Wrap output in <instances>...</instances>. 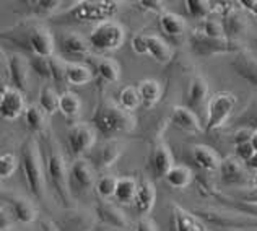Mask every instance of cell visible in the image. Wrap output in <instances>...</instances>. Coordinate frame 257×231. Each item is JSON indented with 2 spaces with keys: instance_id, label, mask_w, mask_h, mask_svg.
<instances>
[{
  "instance_id": "cell-1",
  "label": "cell",
  "mask_w": 257,
  "mask_h": 231,
  "mask_svg": "<svg viewBox=\"0 0 257 231\" xmlns=\"http://www.w3.org/2000/svg\"><path fill=\"white\" fill-rule=\"evenodd\" d=\"M91 122L96 132L107 140H114V137H117V135L132 132L137 126V119H135L134 112L122 109L119 103L116 104L109 99L99 101Z\"/></svg>"
},
{
  "instance_id": "cell-2",
  "label": "cell",
  "mask_w": 257,
  "mask_h": 231,
  "mask_svg": "<svg viewBox=\"0 0 257 231\" xmlns=\"http://www.w3.org/2000/svg\"><path fill=\"white\" fill-rule=\"evenodd\" d=\"M20 161L23 166V174L26 186H28L31 195L38 200H43L46 195V174L43 166L41 148L35 137H30L22 147Z\"/></svg>"
},
{
  "instance_id": "cell-3",
  "label": "cell",
  "mask_w": 257,
  "mask_h": 231,
  "mask_svg": "<svg viewBox=\"0 0 257 231\" xmlns=\"http://www.w3.org/2000/svg\"><path fill=\"white\" fill-rule=\"evenodd\" d=\"M46 173L56 192L57 199L64 207H72V189H70V166H67L64 153L57 144L49 145L46 161Z\"/></svg>"
},
{
  "instance_id": "cell-4",
  "label": "cell",
  "mask_w": 257,
  "mask_h": 231,
  "mask_svg": "<svg viewBox=\"0 0 257 231\" xmlns=\"http://www.w3.org/2000/svg\"><path fill=\"white\" fill-rule=\"evenodd\" d=\"M120 2L116 0H83L77 2L75 5L69 9L60 18L65 22L73 23H104L111 22V18L120 10Z\"/></svg>"
},
{
  "instance_id": "cell-5",
  "label": "cell",
  "mask_w": 257,
  "mask_h": 231,
  "mask_svg": "<svg viewBox=\"0 0 257 231\" xmlns=\"http://www.w3.org/2000/svg\"><path fill=\"white\" fill-rule=\"evenodd\" d=\"M189 47H191L192 54L199 57H213L221 56V54H239L242 52V47L238 41L231 39H215L205 36L200 30H195L189 35Z\"/></svg>"
},
{
  "instance_id": "cell-6",
  "label": "cell",
  "mask_w": 257,
  "mask_h": 231,
  "mask_svg": "<svg viewBox=\"0 0 257 231\" xmlns=\"http://www.w3.org/2000/svg\"><path fill=\"white\" fill-rule=\"evenodd\" d=\"M88 41L93 49L109 52V51H117L122 47L125 41V31L122 25L116 22H104L99 23L93 28V31L88 36Z\"/></svg>"
},
{
  "instance_id": "cell-7",
  "label": "cell",
  "mask_w": 257,
  "mask_h": 231,
  "mask_svg": "<svg viewBox=\"0 0 257 231\" xmlns=\"http://www.w3.org/2000/svg\"><path fill=\"white\" fill-rule=\"evenodd\" d=\"M236 96L229 91H218L208 99L207 104V124L205 131L213 132L216 129L223 127V124L228 121L231 112L236 107Z\"/></svg>"
},
{
  "instance_id": "cell-8",
  "label": "cell",
  "mask_w": 257,
  "mask_h": 231,
  "mask_svg": "<svg viewBox=\"0 0 257 231\" xmlns=\"http://www.w3.org/2000/svg\"><path fill=\"white\" fill-rule=\"evenodd\" d=\"M96 129L86 122H78L73 124L69 132H67V140H69V148L73 156L83 158L96 144Z\"/></svg>"
},
{
  "instance_id": "cell-9",
  "label": "cell",
  "mask_w": 257,
  "mask_h": 231,
  "mask_svg": "<svg viewBox=\"0 0 257 231\" xmlns=\"http://www.w3.org/2000/svg\"><path fill=\"white\" fill-rule=\"evenodd\" d=\"M173 166L174 156L170 148H168V145L161 140L155 142L152 145L150 155H148V168H150L152 174L158 179H165Z\"/></svg>"
},
{
  "instance_id": "cell-10",
  "label": "cell",
  "mask_w": 257,
  "mask_h": 231,
  "mask_svg": "<svg viewBox=\"0 0 257 231\" xmlns=\"http://www.w3.org/2000/svg\"><path fill=\"white\" fill-rule=\"evenodd\" d=\"M26 101L23 93L10 85L2 88V96H0V114L5 121H15L23 112H26Z\"/></svg>"
},
{
  "instance_id": "cell-11",
  "label": "cell",
  "mask_w": 257,
  "mask_h": 231,
  "mask_svg": "<svg viewBox=\"0 0 257 231\" xmlns=\"http://www.w3.org/2000/svg\"><path fill=\"white\" fill-rule=\"evenodd\" d=\"M9 77H10V86L17 88L20 91H26L30 86V73H31V65L30 59H26L23 54H12L9 57Z\"/></svg>"
},
{
  "instance_id": "cell-12",
  "label": "cell",
  "mask_w": 257,
  "mask_h": 231,
  "mask_svg": "<svg viewBox=\"0 0 257 231\" xmlns=\"http://www.w3.org/2000/svg\"><path fill=\"white\" fill-rule=\"evenodd\" d=\"M28 46L33 52V56L39 57H54V49H56V43H54L52 33L43 25H38L31 28L28 33Z\"/></svg>"
},
{
  "instance_id": "cell-13",
  "label": "cell",
  "mask_w": 257,
  "mask_h": 231,
  "mask_svg": "<svg viewBox=\"0 0 257 231\" xmlns=\"http://www.w3.org/2000/svg\"><path fill=\"white\" fill-rule=\"evenodd\" d=\"M96 171L93 165L85 158H77L70 165V189L77 187L78 191H90L96 184Z\"/></svg>"
},
{
  "instance_id": "cell-14",
  "label": "cell",
  "mask_w": 257,
  "mask_h": 231,
  "mask_svg": "<svg viewBox=\"0 0 257 231\" xmlns=\"http://www.w3.org/2000/svg\"><path fill=\"white\" fill-rule=\"evenodd\" d=\"M94 212H96L99 221L104 223L107 226H112L117 229L128 228V218L116 203H111L109 200H101L96 203V207H94Z\"/></svg>"
},
{
  "instance_id": "cell-15",
  "label": "cell",
  "mask_w": 257,
  "mask_h": 231,
  "mask_svg": "<svg viewBox=\"0 0 257 231\" xmlns=\"http://www.w3.org/2000/svg\"><path fill=\"white\" fill-rule=\"evenodd\" d=\"M155 202H157V189H155L153 182L147 178L140 179L137 194H135V199H134L135 212L144 218V216H147L153 210Z\"/></svg>"
},
{
  "instance_id": "cell-16",
  "label": "cell",
  "mask_w": 257,
  "mask_h": 231,
  "mask_svg": "<svg viewBox=\"0 0 257 231\" xmlns=\"http://www.w3.org/2000/svg\"><path fill=\"white\" fill-rule=\"evenodd\" d=\"M173 225L174 231H208L205 221L197 213L184 210L178 203H173Z\"/></svg>"
},
{
  "instance_id": "cell-17",
  "label": "cell",
  "mask_w": 257,
  "mask_h": 231,
  "mask_svg": "<svg viewBox=\"0 0 257 231\" xmlns=\"http://www.w3.org/2000/svg\"><path fill=\"white\" fill-rule=\"evenodd\" d=\"M231 69L238 77H241L249 85L257 86V56L246 52L236 54L231 60Z\"/></svg>"
},
{
  "instance_id": "cell-18",
  "label": "cell",
  "mask_w": 257,
  "mask_h": 231,
  "mask_svg": "<svg viewBox=\"0 0 257 231\" xmlns=\"http://www.w3.org/2000/svg\"><path fill=\"white\" fill-rule=\"evenodd\" d=\"M236 5L221 17L223 26H225V36L231 41H238L241 36H244L247 30V18L244 13L236 9Z\"/></svg>"
},
{
  "instance_id": "cell-19",
  "label": "cell",
  "mask_w": 257,
  "mask_h": 231,
  "mask_svg": "<svg viewBox=\"0 0 257 231\" xmlns=\"http://www.w3.org/2000/svg\"><path fill=\"white\" fill-rule=\"evenodd\" d=\"M200 215L199 216H204L207 221L210 223H215V225L218 226H238V228H242V226H251V225H257V218L254 216H244V215H231V213H221V212H210V210H207V212H199Z\"/></svg>"
},
{
  "instance_id": "cell-20",
  "label": "cell",
  "mask_w": 257,
  "mask_h": 231,
  "mask_svg": "<svg viewBox=\"0 0 257 231\" xmlns=\"http://www.w3.org/2000/svg\"><path fill=\"white\" fill-rule=\"evenodd\" d=\"M171 122L182 132L199 134L202 132V122L192 109L186 106H176L171 114Z\"/></svg>"
},
{
  "instance_id": "cell-21",
  "label": "cell",
  "mask_w": 257,
  "mask_h": 231,
  "mask_svg": "<svg viewBox=\"0 0 257 231\" xmlns=\"http://www.w3.org/2000/svg\"><path fill=\"white\" fill-rule=\"evenodd\" d=\"M9 210L12 218L22 223V225H31L33 221L36 220L38 212L36 207L28 199H23V197H10L9 200Z\"/></svg>"
},
{
  "instance_id": "cell-22",
  "label": "cell",
  "mask_w": 257,
  "mask_h": 231,
  "mask_svg": "<svg viewBox=\"0 0 257 231\" xmlns=\"http://www.w3.org/2000/svg\"><path fill=\"white\" fill-rule=\"evenodd\" d=\"M220 174L221 181L228 186H239L246 182V171L236 156H228L221 161Z\"/></svg>"
},
{
  "instance_id": "cell-23",
  "label": "cell",
  "mask_w": 257,
  "mask_h": 231,
  "mask_svg": "<svg viewBox=\"0 0 257 231\" xmlns=\"http://www.w3.org/2000/svg\"><path fill=\"white\" fill-rule=\"evenodd\" d=\"M192 160L195 161L200 169L208 173H213V171H220V166H221V158L218 156L213 148L207 147V145H194L192 147Z\"/></svg>"
},
{
  "instance_id": "cell-24",
  "label": "cell",
  "mask_w": 257,
  "mask_h": 231,
  "mask_svg": "<svg viewBox=\"0 0 257 231\" xmlns=\"http://www.w3.org/2000/svg\"><path fill=\"white\" fill-rule=\"evenodd\" d=\"M208 91H210V86H208V81L202 77V75H194L189 81V88H187V107L189 109H197L204 101L208 98Z\"/></svg>"
},
{
  "instance_id": "cell-25",
  "label": "cell",
  "mask_w": 257,
  "mask_h": 231,
  "mask_svg": "<svg viewBox=\"0 0 257 231\" xmlns=\"http://www.w3.org/2000/svg\"><path fill=\"white\" fill-rule=\"evenodd\" d=\"M124 153V145L119 144L117 140H107L106 144L99 148V152L96 155V166L99 169H109L112 168L119 158Z\"/></svg>"
},
{
  "instance_id": "cell-26",
  "label": "cell",
  "mask_w": 257,
  "mask_h": 231,
  "mask_svg": "<svg viewBox=\"0 0 257 231\" xmlns=\"http://www.w3.org/2000/svg\"><path fill=\"white\" fill-rule=\"evenodd\" d=\"M60 46H62V51L65 54H70V56H78L83 57L88 56L90 51L93 49L90 41L85 36L78 35V33H67L60 39Z\"/></svg>"
},
{
  "instance_id": "cell-27",
  "label": "cell",
  "mask_w": 257,
  "mask_h": 231,
  "mask_svg": "<svg viewBox=\"0 0 257 231\" xmlns=\"http://www.w3.org/2000/svg\"><path fill=\"white\" fill-rule=\"evenodd\" d=\"M148 41V56H152L153 60H157L161 65H168L173 59V49L168 46L166 41H163L157 35H147Z\"/></svg>"
},
{
  "instance_id": "cell-28",
  "label": "cell",
  "mask_w": 257,
  "mask_h": 231,
  "mask_svg": "<svg viewBox=\"0 0 257 231\" xmlns=\"http://www.w3.org/2000/svg\"><path fill=\"white\" fill-rule=\"evenodd\" d=\"M158 22H160L161 30L171 38L182 36V35H186V31H187V23L184 17L178 15V13L165 12L163 15L158 17Z\"/></svg>"
},
{
  "instance_id": "cell-29",
  "label": "cell",
  "mask_w": 257,
  "mask_h": 231,
  "mask_svg": "<svg viewBox=\"0 0 257 231\" xmlns=\"http://www.w3.org/2000/svg\"><path fill=\"white\" fill-rule=\"evenodd\" d=\"M137 88H139L142 106H144L145 109H152L161 98V85H160V81L153 78L142 80Z\"/></svg>"
},
{
  "instance_id": "cell-30",
  "label": "cell",
  "mask_w": 257,
  "mask_h": 231,
  "mask_svg": "<svg viewBox=\"0 0 257 231\" xmlns=\"http://www.w3.org/2000/svg\"><path fill=\"white\" fill-rule=\"evenodd\" d=\"M192 171L191 168L186 166V165H174L171 168V171L166 174L165 181L168 182V186L173 187V189H178V191H181V189H186L191 186L192 182Z\"/></svg>"
},
{
  "instance_id": "cell-31",
  "label": "cell",
  "mask_w": 257,
  "mask_h": 231,
  "mask_svg": "<svg viewBox=\"0 0 257 231\" xmlns=\"http://www.w3.org/2000/svg\"><path fill=\"white\" fill-rule=\"evenodd\" d=\"M137 187L139 182L134 178H128V176L117 178V187H116V194H114V199L119 203H122V205H131V203H134L135 194H137Z\"/></svg>"
},
{
  "instance_id": "cell-32",
  "label": "cell",
  "mask_w": 257,
  "mask_h": 231,
  "mask_svg": "<svg viewBox=\"0 0 257 231\" xmlns=\"http://www.w3.org/2000/svg\"><path fill=\"white\" fill-rule=\"evenodd\" d=\"M82 111V99L77 93L73 91H64L60 94V104L59 112L64 116L65 119H75Z\"/></svg>"
},
{
  "instance_id": "cell-33",
  "label": "cell",
  "mask_w": 257,
  "mask_h": 231,
  "mask_svg": "<svg viewBox=\"0 0 257 231\" xmlns=\"http://www.w3.org/2000/svg\"><path fill=\"white\" fill-rule=\"evenodd\" d=\"M93 80V72L90 67L77 62H69L67 67V83L73 86H83L88 85Z\"/></svg>"
},
{
  "instance_id": "cell-34",
  "label": "cell",
  "mask_w": 257,
  "mask_h": 231,
  "mask_svg": "<svg viewBox=\"0 0 257 231\" xmlns=\"http://www.w3.org/2000/svg\"><path fill=\"white\" fill-rule=\"evenodd\" d=\"M96 73L107 83H117L120 80V65L114 59H99L96 64Z\"/></svg>"
},
{
  "instance_id": "cell-35",
  "label": "cell",
  "mask_w": 257,
  "mask_h": 231,
  "mask_svg": "<svg viewBox=\"0 0 257 231\" xmlns=\"http://www.w3.org/2000/svg\"><path fill=\"white\" fill-rule=\"evenodd\" d=\"M26 127L30 129L33 134H41L46 131V112L41 109V106L33 104L25 112Z\"/></svg>"
},
{
  "instance_id": "cell-36",
  "label": "cell",
  "mask_w": 257,
  "mask_h": 231,
  "mask_svg": "<svg viewBox=\"0 0 257 231\" xmlns=\"http://www.w3.org/2000/svg\"><path fill=\"white\" fill-rule=\"evenodd\" d=\"M59 104H60V94L54 90L52 86L46 85L41 93H39V106L47 116H54L59 111Z\"/></svg>"
},
{
  "instance_id": "cell-37",
  "label": "cell",
  "mask_w": 257,
  "mask_h": 231,
  "mask_svg": "<svg viewBox=\"0 0 257 231\" xmlns=\"http://www.w3.org/2000/svg\"><path fill=\"white\" fill-rule=\"evenodd\" d=\"M119 106L128 112H134L139 106H142L139 88L132 85L124 86L119 93Z\"/></svg>"
},
{
  "instance_id": "cell-38",
  "label": "cell",
  "mask_w": 257,
  "mask_h": 231,
  "mask_svg": "<svg viewBox=\"0 0 257 231\" xmlns=\"http://www.w3.org/2000/svg\"><path fill=\"white\" fill-rule=\"evenodd\" d=\"M187 15L194 20H207L212 17V2H205V0H186L184 2Z\"/></svg>"
},
{
  "instance_id": "cell-39",
  "label": "cell",
  "mask_w": 257,
  "mask_h": 231,
  "mask_svg": "<svg viewBox=\"0 0 257 231\" xmlns=\"http://www.w3.org/2000/svg\"><path fill=\"white\" fill-rule=\"evenodd\" d=\"M116 187H117V178L106 174V176H101V178L96 181L94 191H96L101 200H109V199H114Z\"/></svg>"
},
{
  "instance_id": "cell-40",
  "label": "cell",
  "mask_w": 257,
  "mask_h": 231,
  "mask_svg": "<svg viewBox=\"0 0 257 231\" xmlns=\"http://www.w3.org/2000/svg\"><path fill=\"white\" fill-rule=\"evenodd\" d=\"M200 31L208 38H215V39L226 38L225 26H223L221 18H216V17H208L207 20H204V22H202V26H200Z\"/></svg>"
},
{
  "instance_id": "cell-41",
  "label": "cell",
  "mask_w": 257,
  "mask_h": 231,
  "mask_svg": "<svg viewBox=\"0 0 257 231\" xmlns=\"http://www.w3.org/2000/svg\"><path fill=\"white\" fill-rule=\"evenodd\" d=\"M30 65L31 70L36 73L38 77L41 78H49L52 80V69H51V57H39V56H33L30 59Z\"/></svg>"
},
{
  "instance_id": "cell-42",
  "label": "cell",
  "mask_w": 257,
  "mask_h": 231,
  "mask_svg": "<svg viewBox=\"0 0 257 231\" xmlns=\"http://www.w3.org/2000/svg\"><path fill=\"white\" fill-rule=\"evenodd\" d=\"M17 166H18V158L15 155H12V153L2 155V158H0V178L4 181L10 179L12 176L15 174Z\"/></svg>"
},
{
  "instance_id": "cell-43",
  "label": "cell",
  "mask_w": 257,
  "mask_h": 231,
  "mask_svg": "<svg viewBox=\"0 0 257 231\" xmlns=\"http://www.w3.org/2000/svg\"><path fill=\"white\" fill-rule=\"evenodd\" d=\"M67 67L69 62H65L60 57H51V69H52V80L57 85H64L67 81Z\"/></svg>"
},
{
  "instance_id": "cell-44",
  "label": "cell",
  "mask_w": 257,
  "mask_h": 231,
  "mask_svg": "<svg viewBox=\"0 0 257 231\" xmlns=\"http://www.w3.org/2000/svg\"><path fill=\"white\" fill-rule=\"evenodd\" d=\"M254 134H255V131H254L252 127H239L238 131L233 134V144H234V147L244 145V144H251Z\"/></svg>"
},
{
  "instance_id": "cell-45",
  "label": "cell",
  "mask_w": 257,
  "mask_h": 231,
  "mask_svg": "<svg viewBox=\"0 0 257 231\" xmlns=\"http://www.w3.org/2000/svg\"><path fill=\"white\" fill-rule=\"evenodd\" d=\"M131 47L132 51L137 54V56H148V41H147V35H135L131 41Z\"/></svg>"
},
{
  "instance_id": "cell-46",
  "label": "cell",
  "mask_w": 257,
  "mask_h": 231,
  "mask_svg": "<svg viewBox=\"0 0 257 231\" xmlns=\"http://www.w3.org/2000/svg\"><path fill=\"white\" fill-rule=\"evenodd\" d=\"M140 9L145 10V12H153L157 13V15H163L166 12L165 10V2H160V0H140L139 2Z\"/></svg>"
},
{
  "instance_id": "cell-47",
  "label": "cell",
  "mask_w": 257,
  "mask_h": 231,
  "mask_svg": "<svg viewBox=\"0 0 257 231\" xmlns=\"http://www.w3.org/2000/svg\"><path fill=\"white\" fill-rule=\"evenodd\" d=\"M254 155H255V150L252 148L251 144H244V145L236 147V158H238L239 161H244L246 165L252 160Z\"/></svg>"
},
{
  "instance_id": "cell-48",
  "label": "cell",
  "mask_w": 257,
  "mask_h": 231,
  "mask_svg": "<svg viewBox=\"0 0 257 231\" xmlns=\"http://www.w3.org/2000/svg\"><path fill=\"white\" fill-rule=\"evenodd\" d=\"M38 13H51L57 9L59 5H62V2L59 0H41V2H35Z\"/></svg>"
},
{
  "instance_id": "cell-49",
  "label": "cell",
  "mask_w": 257,
  "mask_h": 231,
  "mask_svg": "<svg viewBox=\"0 0 257 231\" xmlns=\"http://www.w3.org/2000/svg\"><path fill=\"white\" fill-rule=\"evenodd\" d=\"M134 231H160L157 223H155L152 218H148V216H144V218H140L137 221V225H135V229Z\"/></svg>"
},
{
  "instance_id": "cell-50",
  "label": "cell",
  "mask_w": 257,
  "mask_h": 231,
  "mask_svg": "<svg viewBox=\"0 0 257 231\" xmlns=\"http://www.w3.org/2000/svg\"><path fill=\"white\" fill-rule=\"evenodd\" d=\"M238 5L241 9L247 10L254 18H257V0H239Z\"/></svg>"
},
{
  "instance_id": "cell-51",
  "label": "cell",
  "mask_w": 257,
  "mask_h": 231,
  "mask_svg": "<svg viewBox=\"0 0 257 231\" xmlns=\"http://www.w3.org/2000/svg\"><path fill=\"white\" fill-rule=\"evenodd\" d=\"M247 166L251 168L252 171H255V173H257V152H255V155L252 156V160L247 163Z\"/></svg>"
},
{
  "instance_id": "cell-52",
  "label": "cell",
  "mask_w": 257,
  "mask_h": 231,
  "mask_svg": "<svg viewBox=\"0 0 257 231\" xmlns=\"http://www.w3.org/2000/svg\"><path fill=\"white\" fill-rule=\"evenodd\" d=\"M251 145H252V148L257 152V131H255V134L252 135V140H251Z\"/></svg>"
},
{
  "instance_id": "cell-53",
  "label": "cell",
  "mask_w": 257,
  "mask_h": 231,
  "mask_svg": "<svg viewBox=\"0 0 257 231\" xmlns=\"http://www.w3.org/2000/svg\"><path fill=\"white\" fill-rule=\"evenodd\" d=\"M251 182H252V186H254V187L257 189V173L254 174V178H252V181H251Z\"/></svg>"
},
{
  "instance_id": "cell-54",
  "label": "cell",
  "mask_w": 257,
  "mask_h": 231,
  "mask_svg": "<svg viewBox=\"0 0 257 231\" xmlns=\"http://www.w3.org/2000/svg\"><path fill=\"white\" fill-rule=\"evenodd\" d=\"M2 231H20L17 228H12V226H7V228H2Z\"/></svg>"
},
{
  "instance_id": "cell-55",
  "label": "cell",
  "mask_w": 257,
  "mask_h": 231,
  "mask_svg": "<svg viewBox=\"0 0 257 231\" xmlns=\"http://www.w3.org/2000/svg\"><path fill=\"white\" fill-rule=\"evenodd\" d=\"M254 49H255V56H257V39L254 41Z\"/></svg>"
}]
</instances>
